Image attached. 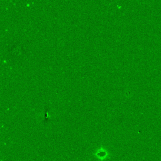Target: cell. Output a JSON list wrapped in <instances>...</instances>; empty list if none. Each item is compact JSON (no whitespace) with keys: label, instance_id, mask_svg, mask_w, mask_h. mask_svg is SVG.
Here are the masks:
<instances>
[{"label":"cell","instance_id":"1","mask_svg":"<svg viewBox=\"0 0 161 161\" xmlns=\"http://www.w3.org/2000/svg\"><path fill=\"white\" fill-rule=\"evenodd\" d=\"M93 156L99 161H105L111 157L110 154L106 148L101 147L93 153Z\"/></svg>","mask_w":161,"mask_h":161}]
</instances>
